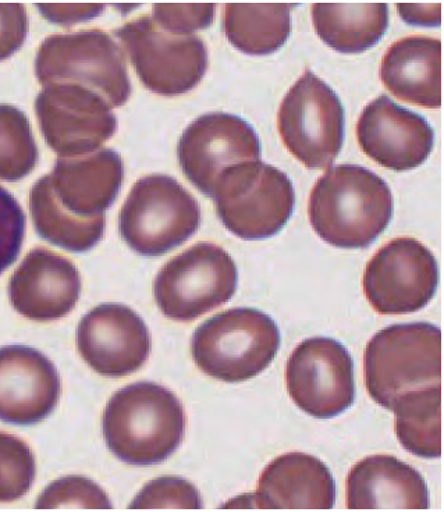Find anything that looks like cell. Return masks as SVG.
<instances>
[{
	"instance_id": "obj_1",
	"label": "cell",
	"mask_w": 444,
	"mask_h": 512,
	"mask_svg": "<svg viewBox=\"0 0 444 512\" xmlns=\"http://www.w3.org/2000/svg\"><path fill=\"white\" fill-rule=\"evenodd\" d=\"M308 215L325 243L348 250L367 248L392 220V191L367 167L337 165L316 181Z\"/></svg>"
},
{
	"instance_id": "obj_2",
	"label": "cell",
	"mask_w": 444,
	"mask_h": 512,
	"mask_svg": "<svg viewBox=\"0 0 444 512\" xmlns=\"http://www.w3.org/2000/svg\"><path fill=\"white\" fill-rule=\"evenodd\" d=\"M179 397L152 382L130 384L110 398L103 435L120 461L138 467L161 464L176 453L186 433Z\"/></svg>"
},
{
	"instance_id": "obj_3",
	"label": "cell",
	"mask_w": 444,
	"mask_h": 512,
	"mask_svg": "<svg viewBox=\"0 0 444 512\" xmlns=\"http://www.w3.org/2000/svg\"><path fill=\"white\" fill-rule=\"evenodd\" d=\"M364 373L369 396L389 411L407 391L442 384V330L425 322L380 330L365 350Z\"/></svg>"
},
{
	"instance_id": "obj_4",
	"label": "cell",
	"mask_w": 444,
	"mask_h": 512,
	"mask_svg": "<svg viewBox=\"0 0 444 512\" xmlns=\"http://www.w3.org/2000/svg\"><path fill=\"white\" fill-rule=\"evenodd\" d=\"M279 347L275 320L254 308H233L212 316L195 330L191 343L198 368L227 383L245 382L264 372Z\"/></svg>"
},
{
	"instance_id": "obj_5",
	"label": "cell",
	"mask_w": 444,
	"mask_h": 512,
	"mask_svg": "<svg viewBox=\"0 0 444 512\" xmlns=\"http://www.w3.org/2000/svg\"><path fill=\"white\" fill-rule=\"evenodd\" d=\"M212 198L227 230L243 240H265L286 226L296 191L286 173L262 160L229 167L216 181Z\"/></svg>"
},
{
	"instance_id": "obj_6",
	"label": "cell",
	"mask_w": 444,
	"mask_h": 512,
	"mask_svg": "<svg viewBox=\"0 0 444 512\" xmlns=\"http://www.w3.org/2000/svg\"><path fill=\"white\" fill-rule=\"evenodd\" d=\"M39 84H76L98 92L110 108L129 101L131 81L120 46L108 32L87 30L45 38L35 59Z\"/></svg>"
},
{
	"instance_id": "obj_7",
	"label": "cell",
	"mask_w": 444,
	"mask_h": 512,
	"mask_svg": "<svg viewBox=\"0 0 444 512\" xmlns=\"http://www.w3.org/2000/svg\"><path fill=\"white\" fill-rule=\"evenodd\" d=\"M200 223L197 199L165 174L138 180L119 216L123 240L144 256L168 254L193 237Z\"/></svg>"
},
{
	"instance_id": "obj_8",
	"label": "cell",
	"mask_w": 444,
	"mask_h": 512,
	"mask_svg": "<svg viewBox=\"0 0 444 512\" xmlns=\"http://www.w3.org/2000/svg\"><path fill=\"white\" fill-rule=\"evenodd\" d=\"M239 272L229 252L198 243L166 263L156 276V304L166 318L191 322L233 297Z\"/></svg>"
},
{
	"instance_id": "obj_9",
	"label": "cell",
	"mask_w": 444,
	"mask_h": 512,
	"mask_svg": "<svg viewBox=\"0 0 444 512\" xmlns=\"http://www.w3.org/2000/svg\"><path fill=\"white\" fill-rule=\"evenodd\" d=\"M284 147L305 167L332 165L344 140V108L335 90L305 71L284 96L277 115Z\"/></svg>"
},
{
	"instance_id": "obj_10",
	"label": "cell",
	"mask_w": 444,
	"mask_h": 512,
	"mask_svg": "<svg viewBox=\"0 0 444 512\" xmlns=\"http://www.w3.org/2000/svg\"><path fill=\"white\" fill-rule=\"evenodd\" d=\"M115 35L129 53L141 83L155 94H186L208 70V49L200 37L163 31L152 17L131 20Z\"/></svg>"
},
{
	"instance_id": "obj_11",
	"label": "cell",
	"mask_w": 444,
	"mask_h": 512,
	"mask_svg": "<svg viewBox=\"0 0 444 512\" xmlns=\"http://www.w3.org/2000/svg\"><path fill=\"white\" fill-rule=\"evenodd\" d=\"M439 266L421 241L394 238L374 256L362 277L365 297L380 315H408L424 309L435 297Z\"/></svg>"
},
{
	"instance_id": "obj_12",
	"label": "cell",
	"mask_w": 444,
	"mask_h": 512,
	"mask_svg": "<svg viewBox=\"0 0 444 512\" xmlns=\"http://www.w3.org/2000/svg\"><path fill=\"white\" fill-rule=\"evenodd\" d=\"M46 144L60 158L97 151L116 133L117 119L98 92L76 84L46 85L35 101Z\"/></svg>"
},
{
	"instance_id": "obj_13",
	"label": "cell",
	"mask_w": 444,
	"mask_h": 512,
	"mask_svg": "<svg viewBox=\"0 0 444 512\" xmlns=\"http://www.w3.org/2000/svg\"><path fill=\"white\" fill-rule=\"evenodd\" d=\"M286 386L305 414L330 419L354 404V362L342 343L329 337L303 341L286 368Z\"/></svg>"
},
{
	"instance_id": "obj_14",
	"label": "cell",
	"mask_w": 444,
	"mask_h": 512,
	"mask_svg": "<svg viewBox=\"0 0 444 512\" xmlns=\"http://www.w3.org/2000/svg\"><path fill=\"white\" fill-rule=\"evenodd\" d=\"M179 162L188 180L213 195L225 170L251 160H261V141L254 127L239 116L213 112L198 117L184 130L179 142Z\"/></svg>"
},
{
	"instance_id": "obj_15",
	"label": "cell",
	"mask_w": 444,
	"mask_h": 512,
	"mask_svg": "<svg viewBox=\"0 0 444 512\" xmlns=\"http://www.w3.org/2000/svg\"><path fill=\"white\" fill-rule=\"evenodd\" d=\"M77 350L99 375L123 378L147 362L151 336L133 309L122 304H102L81 319Z\"/></svg>"
},
{
	"instance_id": "obj_16",
	"label": "cell",
	"mask_w": 444,
	"mask_h": 512,
	"mask_svg": "<svg viewBox=\"0 0 444 512\" xmlns=\"http://www.w3.org/2000/svg\"><path fill=\"white\" fill-rule=\"evenodd\" d=\"M358 144L369 158L394 172L415 169L431 155L435 131L428 120L380 95L362 110Z\"/></svg>"
},
{
	"instance_id": "obj_17",
	"label": "cell",
	"mask_w": 444,
	"mask_h": 512,
	"mask_svg": "<svg viewBox=\"0 0 444 512\" xmlns=\"http://www.w3.org/2000/svg\"><path fill=\"white\" fill-rule=\"evenodd\" d=\"M60 398L58 369L35 348H0V421L35 425L55 411Z\"/></svg>"
},
{
	"instance_id": "obj_18",
	"label": "cell",
	"mask_w": 444,
	"mask_h": 512,
	"mask_svg": "<svg viewBox=\"0 0 444 512\" xmlns=\"http://www.w3.org/2000/svg\"><path fill=\"white\" fill-rule=\"evenodd\" d=\"M80 293L76 265L44 247L28 252L9 283L13 308L37 322L65 318L76 307Z\"/></svg>"
},
{
	"instance_id": "obj_19",
	"label": "cell",
	"mask_w": 444,
	"mask_h": 512,
	"mask_svg": "<svg viewBox=\"0 0 444 512\" xmlns=\"http://www.w3.org/2000/svg\"><path fill=\"white\" fill-rule=\"evenodd\" d=\"M123 179V159L113 149L59 158L49 174L53 194L62 208L83 219L105 215L119 195Z\"/></svg>"
},
{
	"instance_id": "obj_20",
	"label": "cell",
	"mask_w": 444,
	"mask_h": 512,
	"mask_svg": "<svg viewBox=\"0 0 444 512\" xmlns=\"http://www.w3.org/2000/svg\"><path fill=\"white\" fill-rule=\"evenodd\" d=\"M252 497L257 508L330 510L336 500L335 479L314 455L283 454L262 472L257 493Z\"/></svg>"
},
{
	"instance_id": "obj_21",
	"label": "cell",
	"mask_w": 444,
	"mask_h": 512,
	"mask_svg": "<svg viewBox=\"0 0 444 512\" xmlns=\"http://www.w3.org/2000/svg\"><path fill=\"white\" fill-rule=\"evenodd\" d=\"M350 510H428L429 492L417 469L392 455H372L347 479Z\"/></svg>"
},
{
	"instance_id": "obj_22",
	"label": "cell",
	"mask_w": 444,
	"mask_h": 512,
	"mask_svg": "<svg viewBox=\"0 0 444 512\" xmlns=\"http://www.w3.org/2000/svg\"><path fill=\"white\" fill-rule=\"evenodd\" d=\"M380 77L401 101L438 109L442 106V41L410 35L393 42L383 56Z\"/></svg>"
},
{
	"instance_id": "obj_23",
	"label": "cell",
	"mask_w": 444,
	"mask_h": 512,
	"mask_svg": "<svg viewBox=\"0 0 444 512\" xmlns=\"http://www.w3.org/2000/svg\"><path fill=\"white\" fill-rule=\"evenodd\" d=\"M312 20L318 37L342 53L368 51L389 27L386 3H315Z\"/></svg>"
},
{
	"instance_id": "obj_24",
	"label": "cell",
	"mask_w": 444,
	"mask_h": 512,
	"mask_svg": "<svg viewBox=\"0 0 444 512\" xmlns=\"http://www.w3.org/2000/svg\"><path fill=\"white\" fill-rule=\"evenodd\" d=\"M289 3H229L223 14L227 39L247 55L279 51L293 30Z\"/></svg>"
},
{
	"instance_id": "obj_25",
	"label": "cell",
	"mask_w": 444,
	"mask_h": 512,
	"mask_svg": "<svg viewBox=\"0 0 444 512\" xmlns=\"http://www.w3.org/2000/svg\"><path fill=\"white\" fill-rule=\"evenodd\" d=\"M30 211L39 237L66 251H90L105 234V215L83 219L62 208L53 194L49 174L34 184L30 194Z\"/></svg>"
},
{
	"instance_id": "obj_26",
	"label": "cell",
	"mask_w": 444,
	"mask_h": 512,
	"mask_svg": "<svg viewBox=\"0 0 444 512\" xmlns=\"http://www.w3.org/2000/svg\"><path fill=\"white\" fill-rule=\"evenodd\" d=\"M393 412L397 439L408 453L426 460L442 455V384L407 391Z\"/></svg>"
},
{
	"instance_id": "obj_27",
	"label": "cell",
	"mask_w": 444,
	"mask_h": 512,
	"mask_svg": "<svg viewBox=\"0 0 444 512\" xmlns=\"http://www.w3.org/2000/svg\"><path fill=\"white\" fill-rule=\"evenodd\" d=\"M38 162L33 128L19 108L0 105V180L19 181Z\"/></svg>"
},
{
	"instance_id": "obj_28",
	"label": "cell",
	"mask_w": 444,
	"mask_h": 512,
	"mask_svg": "<svg viewBox=\"0 0 444 512\" xmlns=\"http://www.w3.org/2000/svg\"><path fill=\"white\" fill-rule=\"evenodd\" d=\"M37 476L33 450L19 437L0 432V503L26 496Z\"/></svg>"
},
{
	"instance_id": "obj_29",
	"label": "cell",
	"mask_w": 444,
	"mask_h": 512,
	"mask_svg": "<svg viewBox=\"0 0 444 512\" xmlns=\"http://www.w3.org/2000/svg\"><path fill=\"white\" fill-rule=\"evenodd\" d=\"M37 508H112L97 483L80 476L56 480L39 496Z\"/></svg>"
},
{
	"instance_id": "obj_30",
	"label": "cell",
	"mask_w": 444,
	"mask_h": 512,
	"mask_svg": "<svg viewBox=\"0 0 444 512\" xmlns=\"http://www.w3.org/2000/svg\"><path fill=\"white\" fill-rule=\"evenodd\" d=\"M130 508H202L200 492L193 483L180 478H161L149 482Z\"/></svg>"
},
{
	"instance_id": "obj_31",
	"label": "cell",
	"mask_w": 444,
	"mask_h": 512,
	"mask_svg": "<svg viewBox=\"0 0 444 512\" xmlns=\"http://www.w3.org/2000/svg\"><path fill=\"white\" fill-rule=\"evenodd\" d=\"M26 223V213L19 201L0 187V275L19 258Z\"/></svg>"
},
{
	"instance_id": "obj_32",
	"label": "cell",
	"mask_w": 444,
	"mask_h": 512,
	"mask_svg": "<svg viewBox=\"0 0 444 512\" xmlns=\"http://www.w3.org/2000/svg\"><path fill=\"white\" fill-rule=\"evenodd\" d=\"M215 5H154V19L158 27L172 34L190 35L205 30L215 19Z\"/></svg>"
},
{
	"instance_id": "obj_33",
	"label": "cell",
	"mask_w": 444,
	"mask_h": 512,
	"mask_svg": "<svg viewBox=\"0 0 444 512\" xmlns=\"http://www.w3.org/2000/svg\"><path fill=\"white\" fill-rule=\"evenodd\" d=\"M28 17L21 3H0V62L19 51L26 41Z\"/></svg>"
},
{
	"instance_id": "obj_34",
	"label": "cell",
	"mask_w": 444,
	"mask_h": 512,
	"mask_svg": "<svg viewBox=\"0 0 444 512\" xmlns=\"http://www.w3.org/2000/svg\"><path fill=\"white\" fill-rule=\"evenodd\" d=\"M37 7L45 19L65 27L94 19L105 9L103 5H37Z\"/></svg>"
},
{
	"instance_id": "obj_35",
	"label": "cell",
	"mask_w": 444,
	"mask_h": 512,
	"mask_svg": "<svg viewBox=\"0 0 444 512\" xmlns=\"http://www.w3.org/2000/svg\"><path fill=\"white\" fill-rule=\"evenodd\" d=\"M401 19L414 26L435 27L442 21V3L429 5H397Z\"/></svg>"
}]
</instances>
